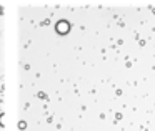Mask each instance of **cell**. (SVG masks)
Returning a JSON list of instances; mask_svg holds the SVG:
<instances>
[{"label":"cell","mask_w":155,"mask_h":131,"mask_svg":"<svg viewBox=\"0 0 155 131\" xmlns=\"http://www.w3.org/2000/svg\"><path fill=\"white\" fill-rule=\"evenodd\" d=\"M55 30L60 35H67L68 32H70V23H68L67 20H58L57 23H55Z\"/></svg>","instance_id":"cell-1"},{"label":"cell","mask_w":155,"mask_h":131,"mask_svg":"<svg viewBox=\"0 0 155 131\" xmlns=\"http://www.w3.org/2000/svg\"><path fill=\"white\" fill-rule=\"evenodd\" d=\"M25 126H27V124H25V123H24V121H20V124H18V128H20V129H24V128H25Z\"/></svg>","instance_id":"cell-2"}]
</instances>
